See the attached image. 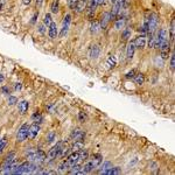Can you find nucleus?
<instances>
[{
	"instance_id": "obj_17",
	"label": "nucleus",
	"mask_w": 175,
	"mask_h": 175,
	"mask_svg": "<svg viewBox=\"0 0 175 175\" xmlns=\"http://www.w3.org/2000/svg\"><path fill=\"white\" fill-rule=\"evenodd\" d=\"M90 161H92L93 165L96 166V167H99L100 166V163L103 162V157L100 155V154H93L91 159H89Z\"/></svg>"
},
{
	"instance_id": "obj_35",
	"label": "nucleus",
	"mask_w": 175,
	"mask_h": 175,
	"mask_svg": "<svg viewBox=\"0 0 175 175\" xmlns=\"http://www.w3.org/2000/svg\"><path fill=\"white\" fill-rule=\"evenodd\" d=\"M77 2H78V0H68V6L70 10H75V6Z\"/></svg>"
},
{
	"instance_id": "obj_3",
	"label": "nucleus",
	"mask_w": 175,
	"mask_h": 175,
	"mask_svg": "<svg viewBox=\"0 0 175 175\" xmlns=\"http://www.w3.org/2000/svg\"><path fill=\"white\" fill-rule=\"evenodd\" d=\"M167 40H168V32H167L166 28H161L157 34H155V46H154V48H158V49H159L160 45Z\"/></svg>"
},
{
	"instance_id": "obj_20",
	"label": "nucleus",
	"mask_w": 175,
	"mask_h": 175,
	"mask_svg": "<svg viewBox=\"0 0 175 175\" xmlns=\"http://www.w3.org/2000/svg\"><path fill=\"white\" fill-rule=\"evenodd\" d=\"M100 29L102 28H100V23H99L98 20H93L91 22V33L96 34V33H98Z\"/></svg>"
},
{
	"instance_id": "obj_44",
	"label": "nucleus",
	"mask_w": 175,
	"mask_h": 175,
	"mask_svg": "<svg viewBox=\"0 0 175 175\" xmlns=\"http://www.w3.org/2000/svg\"><path fill=\"white\" fill-rule=\"evenodd\" d=\"M2 91H4V92H5V93H10V91H8V89H7V88H6V87L2 88Z\"/></svg>"
},
{
	"instance_id": "obj_26",
	"label": "nucleus",
	"mask_w": 175,
	"mask_h": 175,
	"mask_svg": "<svg viewBox=\"0 0 175 175\" xmlns=\"http://www.w3.org/2000/svg\"><path fill=\"white\" fill-rule=\"evenodd\" d=\"M116 64H117V57L115 55H110L109 58H107V65H109V68L116 67Z\"/></svg>"
},
{
	"instance_id": "obj_15",
	"label": "nucleus",
	"mask_w": 175,
	"mask_h": 175,
	"mask_svg": "<svg viewBox=\"0 0 175 175\" xmlns=\"http://www.w3.org/2000/svg\"><path fill=\"white\" fill-rule=\"evenodd\" d=\"M87 5H88L87 0H78V2H77L75 6V11L77 12V13H82V12L87 8Z\"/></svg>"
},
{
	"instance_id": "obj_11",
	"label": "nucleus",
	"mask_w": 175,
	"mask_h": 175,
	"mask_svg": "<svg viewBox=\"0 0 175 175\" xmlns=\"http://www.w3.org/2000/svg\"><path fill=\"white\" fill-rule=\"evenodd\" d=\"M110 21H112V20H111L110 12H105L104 14L102 15V19H100V21H99V23H100V28L105 29L106 27H107V25H109V22H110Z\"/></svg>"
},
{
	"instance_id": "obj_23",
	"label": "nucleus",
	"mask_w": 175,
	"mask_h": 175,
	"mask_svg": "<svg viewBox=\"0 0 175 175\" xmlns=\"http://www.w3.org/2000/svg\"><path fill=\"white\" fill-rule=\"evenodd\" d=\"M124 26H125V19L122 18V19H117L116 22H115V28L117 30H120L122 28H124Z\"/></svg>"
},
{
	"instance_id": "obj_37",
	"label": "nucleus",
	"mask_w": 175,
	"mask_h": 175,
	"mask_svg": "<svg viewBox=\"0 0 175 175\" xmlns=\"http://www.w3.org/2000/svg\"><path fill=\"white\" fill-rule=\"evenodd\" d=\"M18 102V98L17 97H14V96H10V98H8V104L10 105H14L15 103Z\"/></svg>"
},
{
	"instance_id": "obj_36",
	"label": "nucleus",
	"mask_w": 175,
	"mask_h": 175,
	"mask_svg": "<svg viewBox=\"0 0 175 175\" xmlns=\"http://www.w3.org/2000/svg\"><path fill=\"white\" fill-rule=\"evenodd\" d=\"M78 119H80V122H84L87 120V115L84 113V112H80V115H78Z\"/></svg>"
},
{
	"instance_id": "obj_24",
	"label": "nucleus",
	"mask_w": 175,
	"mask_h": 175,
	"mask_svg": "<svg viewBox=\"0 0 175 175\" xmlns=\"http://www.w3.org/2000/svg\"><path fill=\"white\" fill-rule=\"evenodd\" d=\"M155 46V33H148V47L154 48Z\"/></svg>"
},
{
	"instance_id": "obj_31",
	"label": "nucleus",
	"mask_w": 175,
	"mask_h": 175,
	"mask_svg": "<svg viewBox=\"0 0 175 175\" xmlns=\"http://www.w3.org/2000/svg\"><path fill=\"white\" fill-rule=\"evenodd\" d=\"M175 36V21L172 20V23H170V40H174Z\"/></svg>"
},
{
	"instance_id": "obj_13",
	"label": "nucleus",
	"mask_w": 175,
	"mask_h": 175,
	"mask_svg": "<svg viewBox=\"0 0 175 175\" xmlns=\"http://www.w3.org/2000/svg\"><path fill=\"white\" fill-rule=\"evenodd\" d=\"M85 133L82 130H74V132L71 133V138L74 139V141H83Z\"/></svg>"
},
{
	"instance_id": "obj_42",
	"label": "nucleus",
	"mask_w": 175,
	"mask_h": 175,
	"mask_svg": "<svg viewBox=\"0 0 175 175\" xmlns=\"http://www.w3.org/2000/svg\"><path fill=\"white\" fill-rule=\"evenodd\" d=\"M22 2L25 5H29V4L32 2V0H22Z\"/></svg>"
},
{
	"instance_id": "obj_29",
	"label": "nucleus",
	"mask_w": 175,
	"mask_h": 175,
	"mask_svg": "<svg viewBox=\"0 0 175 175\" xmlns=\"http://www.w3.org/2000/svg\"><path fill=\"white\" fill-rule=\"evenodd\" d=\"M52 22V15L49 14V13H47L46 15H45V19H43V25L45 26H48L49 27V25Z\"/></svg>"
},
{
	"instance_id": "obj_1",
	"label": "nucleus",
	"mask_w": 175,
	"mask_h": 175,
	"mask_svg": "<svg viewBox=\"0 0 175 175\" xmlns=\"http://www.w3.org/2000/svg\"><path fill=\"white\" fill-rule=\"evenodd\" d=\"M27 159L30 162L36 163L40 166L41 163H43L47 160V154L41 150H33V151H29Z\"/></svg>"
},
{
	"instance_id": "obj_32",
	"label": "nucleus",
	"mask_w": 175,
	"mask_h": 175,
	"mask_svg": "<svg viewBox=\"0 0 175 175\" xmlns=\"http://www.w3.org/2000/svg\"><path fill=\"white\" fill-rule=\"evenodd\" d=\"M6 145H7V139H6V138H2V139H0V154L4 152Z\"/></svg>"
},
{
	"instance_id": "obj_48",
	"label": "nucleus",
	"mask_w": 175,
	"mask_h": 175,
	"mask_svg": "<svg viewBox=\"0 0 175 175\" xmlns=\"http://www.w3.org/2000/svg\"><path fill=\"white\" fill-rule=\"evenodd\" d=\"M1 172H2V167H1V166H0V173H1Z\"/></svg>"
},
{
	"instance_id": "obj_33",
	"label": "nucleus",
	"mask_w": 175,
	"mask_h": 175,
	"mask_svg": "<svg viewBox=\"0 0 175 175\" xmlns=\"http://www.w3.org/2000/svg\"><path fill=\"white\" fill-rule=\"evenodd\" d=\"M41 120H42V117H41L40 113H34V115H33V122H34L35 124H39Z\"/></svg>"
},
{
	"instance_id": "obj_46",
	"label": "nucleus",
	"mask_w": 175,
	"mask_h": 175,
	"mask_svg": "<svg viewBox=\"0 0 175 175\" xmlns=\"http://www.w3.org/2000/svg\"><path fill=\"white\" fill-rule=\"evenodd\" d=\"M21 89V85L20 84H17V87H15V90H20Z\"/></svg>"
},
{
	"instance_id": "obj_22",
	"label": "nucleus",
	"mask_w": 175,
	"mask_h": 175,
	"mask_svg": "<svg viewBox=\"0 0 175 175\" xmlns=\"http://www.w3.org/2000/svg\"><path fill=\"white\" fill-rule=\"evenodd\" d=\"M100 165H102V163H100ZM111 167H112L111 162H109V161H105V162L103 163L100 167H99V173H100V174H104L105 172H106L107 169H110Z\"/></svg>"
},
{
	"instance_id": "obj_47",
	"label": "nucleus",
	"mask_w": 175,
	"mask_h": 175,
	"mask_svg": "<svg viewBox=\"0 0 175 175\" xmlns=\"http://www.w3.org/2000/svg\"><path fill=\"white\" fill-rule=\"evenodd\" d=\"M109 1H110V4H111V5H113V4H115V2H116L117 0H109Z\"/></svg>"
},
{
	"instance_id": "obj_10",
	"label": "nucleus",
	"mask_w": 175,
	"mask_h": 175,
	"mask_svg": "<svg viewBox=\"0 0 175 175\" xmlns=\"http://www.w3.org/2000/svg\"><path fill=\"white\" fill-rule=\"evenodd\" d=\"M40 132V126H39V124H33L32 126H29V131H28V138L29 139H35L36 138V135L39 134Z\"/></svg>"
},
{
	"instance_id": "obj_19",
	"label": "nucleus",
	"mask_w": 175,
	"mask_h": 175,
	"mask_svg": "<svg viewBox=\"0 0 175 175\" xmlns=\"http://www.w3.org/2000/svg\"><path fill=\"white\" fill-rule=\"evenodd\" d=\"M99 54H100V48H99L97 45L91 47V49H90V56H91V57L97 58L99 56Z\"/></svg>"
},
{
	"instance_id": "obj_34",
	"label": "nucleus",
	"mask_w": 175,
	"mask_h": 175,
	"mask_svg": "<svg viewBox=\"0 0 175 175\" xmlns=\"http://www.w3.org/2000/svg\"><path fill=\"white\" fill-rule=\"evenodd\" d=\"M55 138H56V134H55V132H49L48 133V135H47V140H48V142H52V141H54L55 140Z\"/></svg>"
},
{
	"instance_id": "obj_25",
	"label": "nucleus",
	"mask_w": 175,
	"mask_h": 175,
	"mask_svg": "<svg viewBox=\"0 0 175 175\" xmlns=\"http://www.w3.org/2000/svg\"><path fill=\"white\" fill-rule=\"evenodd\" d=\"M131 35H132V30H131V28H125L124 30H122V37L124 41H127L130 37H131Z\"/></svg>"
},
{
	"instance_id": "obj_39",
	"label": "nucleus",
	"mask_w": 175,
	"mask_h": 175,
	"mask_svg": "<svg viewBox=\"0 0 175 175\" xmlns=\"http://www.w3.org/2000/svg\"><path fill=\"white\" fill-rule=\"evenodd\" d=\"M42 4H43V0H36V7L37 8H40L41 6H42Z\"/></svg>"
},
{
	"instance_id": "obj_4",
	"label": "nucleus",
	"mask_w": 175,
	"mask_h": 175,
	"mask_svg": "<svg viewBox=\"0 0 175 175\" xmlns=\"http://www.w3.org/2000/svg\"><path fill=\"white\" fill-rule=\"evenodd\" d=\"M147 22H148V25H147V33H154L158 27V23H159L158 14H155V13L151 14L150 19H147Z\"/></svg>"
},
{
	"instance_id": "obj_40",
	"label": "nucleus",
	"mask_w": 175,
	"mask_h": 175,
	"mask_svg": "<svg viewBox=\"0 0 175 175\" xmlns=\"http://www.w3.org/2000/svg\"><path fill=\"white\" fill-rule=\"evenodd\" d=\"M134 72H135L134 70H131L130 72H127V75H126V77H127V78H130V77H133V76H134Z\"/></svg>"
},
{
	"instance_id": "obj_8",
	"label": "nucleus",
	"mask_w": 175,
	"mask_h": 175,
	"mask_svg": "<svg viewBox=\"0 0 175 175\" xmlns=\"http://www.w3.org/2000/svg\"><path fill=\"white\" fill-rule=\"evenodd\" d=\"M62 146H63V142H62V141H61V142H57L50 151L48 152V159H50V160L56 159V158L58 157V154H60V151H61Z\"/></svg>"
},
{
	"instance_id": "obj_45",
	"label": "nucleus",
	"mask_w": 175,
	"mask_h": 175,
	"mask_svg": "<svg viewBox=\"0 0 175 175\" xmlns=\"http://www.w3.org/2000/svg\"><path fill=\"white\" fill-rule=\"evenodd\" d=\"M2 6H4V1H2V0H0V11L2 10Z\"/></svg>"
},
{
	"instance_id": "obj_43",
	"label": "nucleus",
	"mask_w": 175,
	"mask_h": 175,
	"mask_svg": "<svg viewBox=\"0 0 175 175\" xmlns=\"http://www.w3.org/2000/svg\"><path fill=\"white\" fill-rule=\"evenodd\" d=\"M4 81H5V77H4V75L0 74V83H2Z\"/></svg>"
},
{
	"instance_id": "obj_21",
	"label": "nucleus",
	"mask_w": 175,
	"mask_h": 175,
	"mask_svg": "<svg viewBox=\"0 0 175 175\" xmlns=\"http://www.w3.org/2000/svg\"><path fill=\"white\" fill-rule=\"evenodd\" d=\"M122 173V169L119 167H111L110 169H107L104 173V175H118Z\"/></svg>"
},
{
	"instance_id": "obj_12",
	"label": "nucleus",
	"mask_w": 175,
	"mask_h": 175,
	"mask_svg": "<svg viewBox=\"0 0 175 175\" xmlns=\"http://www.w3.org/2000/svg\"><path fill=\"white\" fill-rule=\"evenodd\" d=\"M48 35L50 39H56L58 36V29L55 22H52L49 25V29H48Z\"/></svg>"
},
{
	"instance_id": "obj_14",
	"label": "nucleus",
	"mask_w": 175,
	"mask_h": 175,
	"mask_svg": "<svg viewBox=\"0 0 175 175\" xmlns=\"http://www.w3.org/2000/svg\"><path fill=\"white\" fill-rule=\"evenodd\" d=\"M134 52H135V47H134L133 41H131V42H128L127 48H126V57H127V60H132L133 58Z\"/></svg>"
},
{
	"instance_id": "obj_9",
	"label": "nucleus",
	"mask_w": 175,
	"mask_h": 175,
	"mask_svg": "<svg viewBox=\"0 0 175 175\" xmlns=\"http://www.w3.org/2000/svg\"><path fill=\"white\" fill-rule=\"evenodd\" d=\"M133 43L135 48H138V49H144L146 46V36L144 34L139 35V36L133 41Z\"/></svg>"
},
{
	"instance_id": "obj_30",
	"label": "nucleus",
	"mask_w": 175,
	"mask_h": 175,
	"mask_svg": "<svg viewBox=\"0 0 175 175\" xmlns=\"http://www.w3.org/2000/svg\"><path fill=\"white\" fill-rule=\"evenodd\" d=\"M82 147H83V141H75V144L72 145L71 150H72L74 152L80 151V150H82Z\"/></svg>"
},
{
	"instance_id": "obj_27",
	"label": "nucleus",
	"mask_w": 175,
	"mask_h": 175,
	"mask_svg": "<svg viewBox=\"0 0 175 175\" xmlns=\"http://www.w3.org/2000/svg\"><path fill=\"white\" fill-rule=\"evenodd\" d=\"M134 77V83L135 84H142L144 83V81H145V78H144V75L142 74H137L135 76H133Z\"/></svg>"
},
{
	"instance_id": "obj_41",
	"label": "nucleus",
	"mask_w": 175,
	"mask_h": 175,
	"mask_svg": "<svg viewBox=\"0 0 175 175\" xmlns=\"http://www.w3.org/2000/svg\"><path fill=\"white\" fill-rule=\"evenodd\" d=\"M96 2H97V6L98 5H103L105 2V0H96Z\"/></svg>"
},
{
	"instance_id": "obj_6",
	"label": "nucleus",
	"mask_w": 175,
	"mask_h": 175,
	"mask_svg": "<svg viewBox=\"0 0 175 175\" xmlns=\"http://www.w3.org/2000/svg\"><path fill=\"white\" fill-rule=\"evenodd\" d=\"M78 159H80V151H75L74 153H71L64 161L67 162V165H68V167L70 169L71 167H74L75 165H78Z\"/></svg>"
},
{
	"instance_id": "obj_2",
	"label": "nucleus",
	"mask_w": 175,
	"mask_h": 175,
	"mask_svg": "<svg viewBox=\"0 0 175 175\" xmlns=\"http://www.w3.org/2000/svg\"><path fill=\"white\" fill-rule=\"evenodd\" d=\"M70 23H71V15L70 14H65L63 18V21H62V27H61V30L58 33V36L60 37H64L65 35L68 34L70 28Z\"/></svg>"
},
{
	"instance_id": "obj_7",
	"label": "nucleus",
	"mask_w": 175,
	"mask_h": 175,
	"mask_svg": "<svg viewBox=\"0 0 175 175\" xmlns=\"http://www.w3.org/2000/svg\"><path fill=\"white\" fill-rule=\"evenodd\" d=\"M15 161V152H11V153H8V155L5 158V160H4V163L1 165V167H2V173L7 170V169L10 168L12 166V163Z\"/></svg>"
},
{
	"instance_id": "obj_16",
	"label": "nucleus",
	"mask_w": 175,
	"mask_h": 175,
	"mask_svg": "<svg viewBox=\"0 0 175 175\" xmlns=\"http://www.w3.org/2000/svg\"><path fill=\"white\" fill-rule=\"evenodd\" d=\"M28 107H29V104L27 100H22V102H20L19 103V106H18V109H19V112L21 113V115H25L27 111H28Z\"/></svg>"
},
{
	"instance_id": "obj_18",
	"label": "nucleus",
	"mask_w": 175,
	"mask_h": 175,
	"mask_svg": "<svg viewBox=\"0 0 175 175\" xmlns=\"http://www.w3.org/2000/svg\"><path fill=\"white\" fill-rule=\"evenodd\" d=\"M88 160H89V159H88ZM95 168H96V166L93 165L92 161H90V160H89V161H88V162L85 163L84 166H83L82 170L84 172V174H87V173H90V172H92Z\"/></svg>"
},
{
	"instance_id": "obj_5",
	"label": "nucleus",
	"mask_w": 175,
	"mask_h": 175,
	"mask_svg": "<svg viewBox=\"0 0 175 175\" xmlns=\"http://www.w3.org/2000/svg\"><path fill=\"white\" fill-rule=\"evenodd\" d=\"M28 131H29V125L28 124H23L21 127L19 128L17 133V141L18 142H22L28 138Z\"/></svg>"
},
{
	"instance_id": "obj_28",
	"label": "nucleus",
	"mask_w": 175,
	"mask_h": 175,
	"mask_svg": "<svg viewBox=\"0 0 175 175\" xmlns=\"http://www.w3.org/2000/svg\"><path fill=\"white\" fill-rule=\"evenodd\" d=\"M52 13H54V14H56L58 12V10H60V1L58 0H54V2H52Z\"/></svg>"
},
{
	"instance_id": "obj_38",
	"label": "nucleus",
	"mask_w": 175,
	"mask_h": 175,
	"mask_svg": "<svg viewBox=\"0 0 175 175\" xmlns=\"http://www.w3.org/2000/svg\"><path fill=\"white\" fill-rule=\"evenodd\" d=\"M174 67H175V55L172 54V56H170V68L174 69Z\"/></svg>"
}]
</instances>
